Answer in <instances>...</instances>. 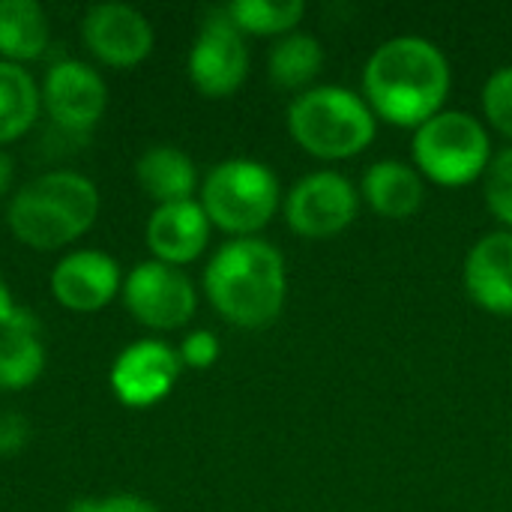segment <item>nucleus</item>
I'll return each instance as SVG.
<instances>
[{
  "mask_svg": "<svg viewBox=\"0 0 512 512\" xmlns=\"http://www.w3.org/2000/svg\"><path fill=\"white\" fill-rule=\"evenodd\" d=\"M99 216V189L75 171H48L24 183L6 210V222L30 249L54 252L84 237Z\"/></svg>",
  "mask_w": 512,
  "mask_h": 512,
  "instance_id": "nucleus-3",
  "label": "nucleus"
},
{
  "mask_svg": "<svg viewBox=\"0 0 512 512\" xmlns=\"http://www.w3.org/2000/svg\"><path fill=\"white\" fill-rule=\"evenodd\" d=\"M210 240V219L201 201L159 204L147 222V246L156 261L180 267L195 261Z\"/></svg>",
  "mask_w": 512,
  "mask_h": 512,
  "instance_id": "nucleus-14",
  "label": "nucleus"
},
{
  "mask_svg": "<svg viewBox=\"0 0 512 512\" xmlns=\"http://www.w3.org/2000/svg\"><path fill=\"white\" fill-rule=\"evenodd\" d=\"M84 45L93 57L114 69H132L153 51L150 21L126 3H99L84 12Z\"/></svg>",
  "mask_w": 512,
  "mask_h": 512,
  "instance_id": "nucleus-10",
  "label": "nucleus"
},
{
  "mask_svg": "<svg viewBox=\"0 0 512 512\" xmlns=\"http://www.w3.org/2000/svg\"><path fill=\"white\" fill-rule=\"evenodd\" d=\"M414 162L420 174L441 186H465L486 174L492 141L474 114L438 111L414 135Z\"/></svg>",
  "mask_w": 512,
  "mask_h": 512,
  "instance_id": "nucleus-6",
  "label": "nucleus"
},
{
  "mask_svg": "<svg viewBox=\"0 0 512 512\" xmlns=\"http://www.w3.org/2000/svg\"><path fill=\"white\" fill-rule=\"evenodd\" d=\"M138 183L141 189L159 201V204H177V201H192V192L198 186V171L195 162L168 144H156L150 147L138 165H135Z\"/></svg>",
  "mask_w": 512,
  "mask_h": 512,
  "instance_id": "nucleus-18",
  "label": "nucleus"
},
{
  "mask_svg": "<svg viewBox=\"0 0 512 512\" xmlns=\"http://www.w3.org/2000/svg\"><path fill=\"white\" fill-rule=\"evenodd\" d=\"M27 441V423L15 414H0V456H12Z\"/></svg>",
  "mask_w": 512,
  "mask_h": 512,
  "instance_id": "nucleus-27",
  "label": "nucleus"
},
{
  "mask_svg": "<svg viewBox=\"0 0 512 512\" xmlns=\"http://www.w3.org/2000/svg\"><path fill=\"white\" fill-rule=\"evenodd\" d=\"M201 207L210 225L237 237H252L279 207V180L264 162L225 159L204 177Z\"/></svg>",
  "mask_w": 512,
  "mask_h": 512,
  "instance_id": "nucleus-5",
  "label": "nucleus"
},
{
  "mask_svg": "<svg viewBox=\"0 0 512 512\" xmlns=\"http://www.w3.org/2000/svg\"><path fill=\"white\" fill-rule=\"evenodd\" d=\"M465 288L480 309L512 315V231H492L477 240L465 261Z\"/></svg>",
  "mask_w": 512,
  "mask_h": 512,
  "instance_id": "nucleus-15",
  "label": "nucleus"
},
{
  "mask_svg": "<svg viewBox=\"0 0 512 512\" xmlns=\"http://www.w3.org/2000/svg\"><path fill=\"white\" fill-rule=\"evenodd\" d=\"M180 369V354L171 345L159 339H141L114 360L111 390L129 408H150L174 390Z\"/></svg>",
  "mask_w": 512,
  "mask_h": 512,
  "instance_id": "nucleus-12",
  "label": "nucleus"
},
{
  "mask_svg": "<svg viewBox=\"0 0 512 512\" xmlns=\"http://www.w3.org/2000/svg\"><path fill=\"white\" fill-rule=\"evenodd\" d=\"M42 105L57 126L69 132H87L105 114L108 87L90 63L60 60L45 75Z\"/></svg>",
  "mask_w": 512,
  "mask_h": 512,
  "instance_id": "nucleus-11",
  "label": "nucleus"
},
{
  "mask_svg": "<svg viewBox=\"0 0 512 512\" xmlns=\"http://www.w3.org/2000/svg\"><path fill=\"white\" fill-rule=\"evenodd\" d=\"M42 90L33 75L18 66L0 60V147L18 141L39 117Z\"/></svg>",
  "mask_w": 512,
  "mask_h": 512,
  "instance_id": "nucleus-20",
  "label": "nucleus"
},
{
  "mask_svg": "<svg viewBox=\"0 0 512 512\" xmlns=\"http://www.w3.org/2000/svg\"><path fill=\"white\" fill-rule=\"evenodd\" d=\"M363 93L375 117L420 129L450 93V63L423 36H396L375 48L363 69Z\"/></svg>",
  "mask_w": 512,
  "mask_h": 512,
  "instance_id": "nucleus-1",
  "label": "nucleus"
},
{
  "mask_svg": "<svg viewBox=\"0 0 512 512\" xmlns=\"http://www.w3.org/2000/svg\"><path fill=\"white\" fill-rule=\"evenodd\" d=\"M180 363L189 369H210L219 360V339L210 330H195L180 345Z\"/></svg>",
  "mask_w": 512,
  "mask_h": 512,
  "instance_id": "nucleus-25",
  "label": "nucleus"
},
{
  "mask_svg": "<svg viewBox=\"0 0 512 512\" xmlns=\"http://www.w3.org/2000/svg\"><path fill=\"white\" fill-rule=\"evenodd\" d=\"M483 111L501 135L512 138V66H501L489 75L483 87Z\"/></svg>",
  "mask_w": 512,
  "mask_h": 512,
  "instance_id": "nucleus-24",
  "label": "nucleus"
},
{
  "mask_svg": "<svg viewBox=\"0 0 512 512\" xmlns=\"http://www.w3.org/2000/svg\"><path fill=\"white\" fill-rule=\"evenodd\" d=\"M204 291L228 324L261 330L273 324L285 306L288 276L282 252L258 237H237L207 264Z\"/></svg>",
  "mask_w": 512,
  "mask_h": 512,
  "instance_id": "nucleus-2",
  "label": "nucleus"
},
{
  "mask_svg": "<svg viewBox=\"0 0 512 512\" xmlns=\"http://www.w3.org/2000/svg\"><path fill=\"white\" fill-rule=\"evenodd\" d=\"M48 15L36 0H0V60H39L48 48Z\"/></svg>",
  "mask_w": 512,
  "mask_h": 512,
  "instance_id": "nucleus-19",
  "label": "nucleus"
},
{
  "mask_svg": "<svg viewBox=\"0 0 512 512\" xmlns=\"http://www.w3.org/2000/svg\"><path fill=\"white\" fill-rule=\"evenodd\" d=\"M306 6L300 0H237L225 6V15L234 21L240 33H255V36H288Z\"/></svg>",
  "mask_w": 512,
  "mask_h": 512,
  "instance_id": "nucleus-22",
  "label": "nucleus"
},
{
  "mask_svg": "<svg viewBox=\"0 0 512 512\" xmlns=\"http://www.w3.org/2000/svg\"><path fill=\"white\" fill-rule=\"evenodd\" d=\"M360 210V195L348 177L336 171L306 174L291 186L285 198L288 228L306 240H324L342 234Z\"/></svg>",
  "mask_w": 512,
  "mask_h": 512,
  "instance_id": "nucleus-8",
  "label": "nucleus"
},
{
  "mask_svg": "<svg viewBox=\"0 0 512 512\" xmlns=\"http://www.w3.org/2000/svg\"><path fill=\"white\" fill-rule=\"evenodd\" d=\"M246 75H249V48L243 33L234 27L225 9L210 12L189 51L192 84L198 87V93L210 99H225L243 87Z\"/></svg>",
  "mask_w": 512,
  "mask_h": 512,
  "instance_id": "nucleus-9",
  "label": "nucleus"
},
{
  "mask_svg": "<svg viewBox=\"0 0 512 512\" xmlns=\"http://www.w3.org/2000/svg\"><path fill=\"white\" fill-rule=\"evenodd\" d=\"M324 66L321 42L309 33H288L282 36L267 57L270 81L282 90H303L315 81Z\"/></svg>",
  "mask_w": 512,
  "mask_h": 512,
  "instance_id": "nucleus-21",
  "label": "nucleus"
},
{
  "mask_svg": "<svg viewBox=\"0 0 512 512\" xmlns=\"http://www.w3.org/2000/svg\"><path fill=\"white\" fill-rule=\"evenodd\" d=\"M12 180H15V162H12V156L0 147V198L12 189Z\"/></svg>",
  "mask_w": 512,
  "mask_h": 512,
  "instance_id": "nucleus-29",
  "label": "nucleus"
},
{
  "mask_svg": "<svg viewBox=\"0 0 512 512\" xmlns=\"http://www.w3.org/2000/svg\"><path fill=\"white\" fill-rule=\"evenodd\" d=\"M45 369V348L39 342V321L30 309H18L12 324L0 330V390L15 393L36 384Z\"/></svg>",
  "mask_w": 512,
  "mask_h": 512,
  "instance_id": "nucleus-17",
  "label": "nucleus"
},
{
  "mask_svg": "<svg viewBox=\"0 0 512 512\" xmlns=\"http://www.w3.org/2000/svg\"><path fill=\"white\" fill-rule=\"evenodd\" d=\"M69 512H159V507L141 495H108V498H81Z\"/></svg>",
  "mask_w": 512,
  "mask_h": 512,
  "instance_id": "nucleus-26",
  "label": "nucleus"
},
{
  "mask_svg": "<svg viewBox=\"0 0 512 512\" xmlns=\"http://www.w3.org/2000/svg\"><path fill=\"white\" fill-rule=\"evenodd\" d=\"M123 303L138 324L150 330H177L195 315L198 294L180 267L144 261L126 276Z\"/></svg>",
  "mask_w": 512,
  "mask_h": 512,
  "instance_id": "nucleus-7",
  "label": "nucleus"
},
{
  "mask_svg": "<svg viewBox=\"0 0 512 512\" xmlns=\"http://www.w3.org/2000/svg\"><path fill=\"white\" fill-rule=\"evenodd\" d=\"M120 267L108 252L78 249L51 270V294L69 312H99L120 291Z\"/></svg>",
  "mask_w": 512,
  "mask_h": 512,
  "instance_id": "nucleus-13",
  "label": "nucleus"
},
{
  "mask_svg": "<svg viewBox=\"0 0 512 512\" xmlns=\"http://www.w3.org/2000/svg\"><path fill=\"white\" fill-rule=\"evenodd\" d=\"M486 204L498 216V222L512 231V144L492 156L486 168Z\"/></svg>",
  "mask_w": 512,
  "mask_h": 512,
  "instance_id": "nucleus-23",
  "label": "nucleus"
},
{
  "mask_svg": "<svg viewBox=\"0 0 512 512\" xmlns=\"http://www.w3.org/2000/svg\"><path fill=\"white\" fill-rule=\"evenodd\" d=\"M423 177L399 159L375 162L363 177V198L384 219H408L423 204Z\"/></svg>",
  "mask_w": 512,
  "mask_h": 512,
  "instance_id": "nucleus-16",
  "label": "nucleus"
},
{
  "mask_svg": "<svg viewBox=\"0 0 512 512\" xmlns=\"http://www.w3.org/2000/svg\"><path fill=\"white\" fill-rule=\"evenodd\" d=\"M378 120L354 90L321 84L303 90L288 105L291 138L318 159H348L363 153L375 138Z\"/></svg>",
  "mask_w": 512,
  "mask_h": 512,
  "instance_id": "nucleus-4",
  "label": "nucleus"
},
{
  "mask_svg": "<svg viewBox=\"0 0 512 512\" xmlns=\"http://www.w3.org/2000/svg\"><path fill=\"white\" fill-rule=\"evenodd\" d=\"M15 312H18V306H15V300H12V291H9L6 282L0 279V330H6V327L12 324Z\"/></svg>",
  "mask_w": 512,
  "mask_h": 512,
  "instance_id": "nucleus-28",
  "label": "nucleus"
}]
</instances>
